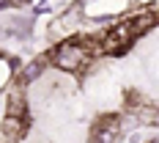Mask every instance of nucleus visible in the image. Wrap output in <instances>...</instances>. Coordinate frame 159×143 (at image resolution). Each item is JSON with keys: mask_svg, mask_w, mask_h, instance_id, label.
Segmentation results:
<instances>
[{"mask_svg": "<svg viewBox=\"0 0 159 143\" xmlns=\"http://www.w3.org/2000/svg\"><path fill=\"white\" fill-rule=\"evenodd\" d=\"M22 132H25V118H16V116H6L3 118V135L8 141H16Z\"/></svg>", "mask_w": 159, "mask_h": 143, "instance_id": "obj_3", "label": "nucleus"}, {"mask_svg": "<svg viewBox=\"0 0 159 143\" xmlns=\"http://www.w3.org/2000/svg\"><path fill=\"white\" fill-rule=\"evenodd\" d=\"M85 50L80 47L77 41H66V44H61V47L55 50V55H52V64L58 66L61 72H77L80 66L85 64Z\"/></svg>", "mask_w": 159, "mask_h": 143, "instance_id": "obj_1", "label": "nucleus"}, {"mask_svg": "<svg viewBox=\"0 0 159 143\" xmlns=\"http://www.w3.org/2000/svg\"><path fill=\"white\" fill-rule=\"evenodd\" d=\"M6 113H8V116H16V118H22V116L28 113V94H25L22 88H14V91L8 94Z\"/></svg>", "mask_w": 159, "mask_h": 143, "instance_id": "obj_2", "label": "nucleus"}]
</instances>
